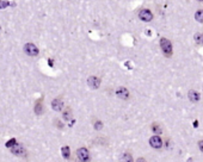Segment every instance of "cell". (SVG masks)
<instances>
[{"mask_svg": "<svg viewBox=\"0 0 203 162\" xmlns=\"http://www.w3.org/2000/svg\"><path fill=\"white\" fill-rule=\"evenodd\" d=\"M195 42L197 44H203V33H196L195 35Z\"/></svg>", "mask_w": 203, "mask_h": 162, "instance_id": "cell-16", "label": "cell"}, {"mask_svg": "<svg viewBox=\"0 0 203 162\" xmlns=\"http://www.w3.org/2000/svg\"><path fill=\"white\" fill-rule=\"evenodd\" d=\"M24 51H25L29 56H37V55H38V49H37V47H36L35 44H33V43L25 44Z\"/></svg>", "mask_w": 203, "mask_h": 162, "instance_id": "cell-4", "label": "cell"}, {"mask_svg": "<svg viewBox=\"0 0 203 162\" xmlns=\"http://www.w3.org/2000/svg\"><path fill=\"white\" fill-rule=\"evenodd\" d=\"M197 125H198V122H195V123H194V127H195V128H196V127H197Z\"/></svg>", "mask_w": 203, "mask_h": 162, "instance_id": "cell-22", "label": "cell"}, {"mask_svg": "<svg viewBox=\"0 0 203 162\" xmlns=\"http://www.w3.org/2000/svg\"><path fill=\"white\" fill-rule=\"evenodd\" d=\"M189 99L191 100V101H198V99H200V96H198V93L197 92H195V91H190L189 92Z\"/></svg>", "mask_w": 203, "mask_h": 162, "instance_id": "cell-11", "label": "cell"}, {"mask_svg": "<svg viewBox=\"0 0 203 162\" xmlns=\"http://www.w3.org/2000/svg\"><path fill=\"white\" fill-rule=\"evenodd\" d=\"M87 85L91 88H98L99 85H101V79L98 76H90L87 79Z\"/></svg>", "mask_w": 203, "mask_h": 162, "instance_id": "cell-6", "label": "cell"}, {"mask_svg": "<svg viewBox=\"0 0 203 162\" xmlns=\"http://www.w3.org/2000/svg\"><path fill=\"white\" fill-rule=\"evenodd\" d=\"M116 96L121 99H128L129 98V92L126 87H118L116 90Z\"/></svg>", "mask_w": 203, "mask_h": 162, "instance_id": "cell-8", "label": "cell"}, {"mask_svg": "<svg viewBox=\"0 0 203 162\" xmlns=\"http://www.w3.org/2000/svg\"><path fill=\"white\" fill-rule=\"evenodd\" d=\"M0 31H1V29H0Z\"/></svg>", "mask_w": 203, "mask_h": 162, "instance_id": "cell-24", "label": "cell"}, {"mask_svg": "<svg viewBox=\"0 0 203 162\" xmlns=\"http://www.w3.org/2000/svg\"><path fill=\"white\" fill-rule=\"evenodd\" d=\"M70 118H72V110H70L69 107H67V109H66V111L64 112V119L69 121Z\"/></svg>", "mask_w": 203, "mask_h": 162, "instance_id": "cell-14", "label": "cell"}, {"mask_svg": "<svg viewBox=\"0 0 203 162\" xmlns=\"http://www.w3.org/2000/svg\"><path fill=\"white\" fill-rule=\"evenodd\" d=\"M61 153H62V156H64L65 159H68V157H69V155H70V150H69L68 145L62 147V149H61Z\"/></svg>", "mask_w": 203, "mask_h": 162, "instance_id": "cell-12", "label": "cell"}, {"mask_svg": "<svg viewBox=\"0 0 203 162\" xmlns=\"http://www.w3.org/2000/svg\"><path fill=\"white\" fill-rule=\"evenodd\" d=\"M195 19H196L198 23H203V11L202 10H200V11H197V12L195 13Z\"/></svg>", "mask_w": 203, "mask_h": 162, "instance_id": "cell-13", "label": "cell"}, {"mask_svg": "<svg viewBox=\"0 0 203 162\" xmlns=\"http://www.w3.org/2000/svg\"><path fill=\"white\" fill-rule=\"evenodd\" d=\"M11 149V151L14 154V155H17V156H27V150H25V148L22 145V144H19V143H16L13 147H11L10 148Z\"/></svg>", "mask_w": 203, "mask_h": 162, "instance_id": "cell-2", "label": "cell"}, {"mask_svg": "<svg viewBox=\"0 0 203 162\" xmlns=\"http://www.w3.org/2000/svg\"><path fill=\"white\" fill-rule=\"evenodd\" d=\"M152 130H153V132L155 133V135H160L161 133V128H160V125L159 124H153L152 125Z\"/></svg>", "mask_w": 203, "mask_h": 162, "instance_id": "cell-15", "label": "cell"}, {"mask_svg": "<svg viewBox=\"0 0 203 162\" xmlns=\"http://www.w3.org/2000/svg\"><path fill=\"white\" fill-rule=\"evenodd\" d=\"M160 47H161V50L164 53L165 56L170 57L172 55V44L167 38H161L160 39Z\"/></svg>", "mask_w": 203, "mask_h": 162, "instance_id": "cell-1", "label": "cell"}, {"mask_svg": "<svg viewBox=\"0 0 203 162\" xmlns=\"http://www.w3.org/2000/svg\"><path fill=\"white\" fill-rule=\"evenodd\" d=\"M122 160H123V161H132V156H130L129 154H126V155L122 157Z\"/></svg>", "mask_w": 203, "mask_h": 162, "instance_id": "cell-20", "label": "cell"}, {"mask_svg": "<svg viewBox=\"0 0 203 162\" xmlns=\"http://www.w3.org/2000/svg\"><path fill=\"white\" fill-rule=\"evenodd\" d=\"M43 111H44V107H43V98H41V99H38V100L36 101V104H35V113L38 115V116H41V115L43 113Z\"/></svg>", "mask_w": 203, "mask_h": 162, "instance_id": "cell-10", "label": "cell"}, {"mask_svg": "<svg viewBox=\"0 0 203 162\" xmlns=\"http://www.w3.org/2000/svg\"><path fill=\"white\" fill-rule=\"evenodd\" d=\"M16 143H17L16 138H11L10 141H7V142H6V147H7V148H11V147H13Z\"/></svg>", "mask_w": 203, "mask_h": 162, "instance_id": "cell-17", "label": "cell"}, {"mask_svg": "<svg viewBox=\"0 0 203 162\" xmlns=\"http://www.w3.org/2000/svg\"><path fill=\"white\" fill-rule=\"evenodd\" d=\"M200 1H203V0H200Z\"/></svg>", "mask_w": 203, "mask_h": 162, "instance_id": "cell-23", "label": "cell"}, {"mask_svg": "<svg viewBox=\"0 0 203 162\" xmlns=\"http://www.w3.org/2000/svg\"><path fill=\"white\" fill-rule=\"evenodd\" d=\"M198 148L201 149V151H203V141H200V142H198Z\"/></svg>", "mask_w": 203, "mask_h": 162, "instance_id": "cell-21", "label": "cell"}, {"mask_svg": "<svg viewBox=\"0 0 203 162\" xmlns=\"http://www.w3.org/2000/svg\"><path fill=\"white\" fill-rule=\"evenodd\" d=\"M52 106H53V109H54L55 111H61V110L64 109V100H62L61 98H56V99L53 100Z\"/></svg>", "mask_w": 203, "mask_h": 162, "instance_id": "cell-9", "label": "cell"}, {"mask_svg": "<svg viewBox=\"0 0 203 162\" xmlns=\"http://www.w3.org/2000/svg\"><path fill=\"white\" fill-rule=\"evenodd\" d=\"M139 18H140L142 22H151V20L153 19V13H152L149 10L145 8V10H141V11H140Z\"/></svg>", "mask_w": 203, "mask_h": 162, "instance_id": "cell-3", "label": "cell"}, {"mask_svg": "<svg viewBox=\"0 0 203 162\" xmlns=\"http://www.w3.org/2000/svg\"><path fill=\"white\" fill-rule=\"evenodd\" d=\"M77 155H78V159L80 161H87L90 157H89V150L86 148H80L78 149L77 151Z\"/></svg>", "mask_w": 203, "mask_h": 162, "instance_id": "cell-7", "label": "cell"}, {"mask_svg": "<svg viewBox=\"0 0 203 162\" xmlns=\"http://www.w3.org/2000/svg\"><path fill=\"white\" fill-rule=\"evenodd\" d=\"M149 144H151V147L154 148V149H159V148L163 147V141H161V138H160L159 136H153V137H151V139H149Z\"/></svg>", "mask_w": 203, "mask_h": 162, "instance_id": "cell-5", "label": "cell"}, {"mask_svg": "<svg viewBox=\"0 0 203 162\" xmlns=\"http://www.w3.org/2000/svg\"><path fill=\"white\" fill-rule=\"evenodd\" d=\"M103 128V123H102L101 121H97L96 123H95V129L96 130H101Z\"/></svg>", "mask_w": 203, "mask_h": 162, "instance_id": "cell-19", "label": "cell"}, {"mask_svg": "<svg viewBox=\"0 0 203 162\" xmlns=\"http://www.w3.org/2000/svg\"><path fill=\"white\" fill-rule=\"evenodd\" d=\"M8 5H10L8 1H6V0H0V8H5V7H7Z\"/></svg>", "mask_w": 203, "mask_h": 162, "instance_id": "cell-18", "label": "cell"}]
</instances>
